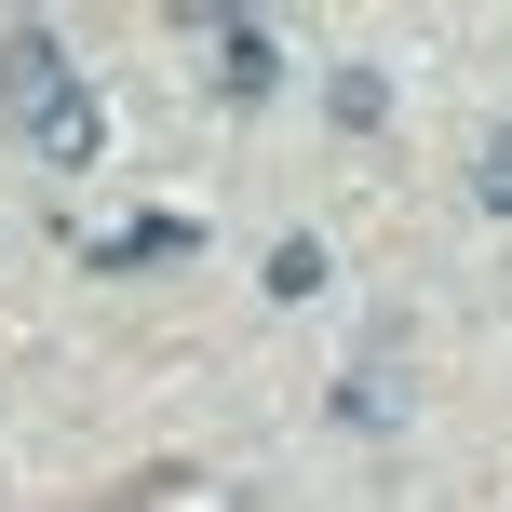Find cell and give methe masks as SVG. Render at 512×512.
I'll return each instance as SVG.
<instances>
[{
    "label": "cell",
    "instance_id": "1",
    "mask_svg": "<svg viewBox=\"0 0 512 512\" xmlns=\"http://www.w3.org/2000/svg\"><path fill=\"white\" fill-rule=\"evenodd\" d=\"M27 149H41L54 176H81V162H108V95H95V81H68L54 108H27Z\"/></svg>",
    "mask_w": 512,
    "mask_h": 512
},
{
    "label": "cell",
    "instance_id": "2",
    "mask_svg": "<svg viewBox=\"0 0 512 512\" xmlns=\"http://www.w3.org/2000/svg\"><path fill=\"white\" fill-rule=\"evenodd\" d=\"M68 41H54V27H0V108H14V122H27V108H54V95H68Z\"/></svg>",
    "mask_w": 512,
    "mask_h": 512
},
{
    "label": "cell",
    "instance_id": "3",
    "mask_svg": "<svg viewBox=\"0 0 512 512\" xmlns=\"http://www.w3.org/2000/svg\"><path fill=\"white\" fill-rule=\"evenodd\" d=\"M189 27H203V54H216L230 95H270V81H283V41H270L256 14H189Z\"/></svg>",
    "mask_w": 512,
    "mask_h": 512
},
{
    "label": "cell",
    "instance_id": "4",
    "mask_svg": "<svg viewBox=\"0 0 512 512\" xmlns=\"http://www.w3.org/2000/svg\"><path fill=\"white\" fill-rule=\"evenodd\" d=\"M149 256H189V216H135V230H108L95 270H149Z\"/></svg>",
    "mask_w": 512,
    "mask_h": 512
},
{
    "label": "cell",
    "instance_id": "5",
    "mask_svg": "<svg viewBox=\"0 0 512 512\" xmlns=\"http://www.w3.org/2000/svg\"><path fill=\"white\" fill-rule=\"evenodd\" d=\"M324 270H337V256L310 243V230H297V243H270V297H310V283H324Z\"/></svg>",
    "mask_w": 512,
    "mask_h": 512
},
{
    "label": "cell",
    "instance_id": "6",
    "mask_svg": "<svg viewBox=\"0 0 512 512\" xmlns=\"http://www.w3.org/2000/svg\"><path fill=\"white\" fill-rule=\"evenodd\" d=\"M472 203H486V216H512V122L472 149Z\"/></svg>",
    "mask_w": 512,
    "mask_h": 512
}]
</instances>
